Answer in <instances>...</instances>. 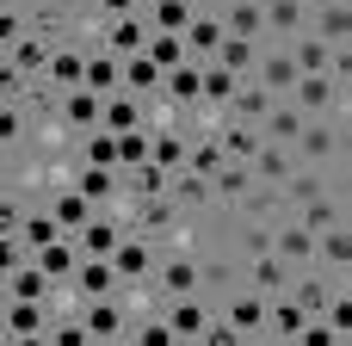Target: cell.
<instances>
[{
  "mask_svg": "<svg viewBox=\"0 0 352 346\" xmlns=\"http://www.w3.org/2000/svg\"><path fill=\"white\" fill-rule=\"evenodd\" d=\"M167 186H173V173H161L155 161H142V167L124 173V204H136V198H167ZM124 204H118V210H124Z\"/></svg>",
  "mask_w": 352,
  "mask_h": 346,
  "instance_id": "obj_33",
  "label": "cell"
},
{
  "mask_svg": "<svg viewBox=\"0 0 352 346\" xmlns=\"http://www.w3.org/2000/svg\"><path fill=\"white\" fill-rule=\"evenodd\" d=\"M19 241H25L31 254H43V248H56V241H62V223L50 217V198L25 210V229H19Z\"/></svg>",
  "mask_w": 352,
  "mask_h": 346,
  "instance_id": "obj_34",
  "label": "cell"
},
{
  "mask_svg": "<svg viewBox=\"0 0 352 346\" xmlns=\"http://www.w3.org/2000/svg\"><path fill=\"white\" fill-rule=\"evenodd\" d=\"M248 198H254V173H248L241 161H229V167L210 180V204H229V210H241Z\"/></svg>",
  "mask_w": 352,
  "mask_h": 346,
  "instance_id": "obj_32",
  "label": "cell"
},
{
  "mask_svg": "<svg viewBox=\"0 0 352 346\" xmlns=\"http://www.w3.org/2000/svg\"><path fill=\"white\" fill-rule=\"evenodd\" d=\"M56 43H62V37H50V31H31V37H19V43L6 50V62H12L25 80H43V74H50V56H56Z\"/></svg>",
  "mask_w": 352,
  "mask_h": 346,
  "instance_id": "obj_16",
  "label": "cell"
},
{
  "mask_svg": "<svg viewBox=\"0 0 352 346\" xmlns=\"http://www.w3.org/2000/svg\"><path fill=\"white\" fill-rule=\"evenodd\" d=\"M167 198H173V210H179V217H192V210H204V204H210V180H198V173H173Z\"/></svg>",
  "mask_w": 352,
  "mask_h": 346,
  "instance_id": "obj_40",
  "label": "cell"
},
{
  "mask_svg": "<svg viewBox=\"0 0 352 346\" xmlns=\"http://www.w3.org/2000/svg\"><path fill=\"white\" fill-rule=\"evenodd\" d=\"M0 346H50V334H37V340H0Z\"/></svg>",
  "mask_w": 352,
  "mask_h": 346,
  "instance_id": "obj_54",
  "label": "cell"
},
{
  "mask_svg": "<svg viewBox=\"0 0 352 346\" xmlns=\"http://www.w3.org/2000/svg\"><path fill=\"white\" fill-rule=\"evenodd\" d=\"M291 155L309 161V167H328V161L340 167V155H346V130H340V118H334V124H328V118H309L303 136L291 142Z\"/></svg>",
  "mask_w": 352,
  "mask_h": 346,
  "instance_id": "obj_2",
  "label": "cell"
},
{
  "mask_svg": "<svg viewBox=\"0 0 352 346\" xmlns=\"http://www.w3.org/2000/svg\"><path fill=\"white\" fill-rule=\"evenodd\" d=\"M272 254H278L291 272H309V266H316V235H309L297 217H272Z\"/></svg>",
  "mask_w": 352,
  "mask_h": 346,
  "instance_id": "obj_10",
  "label": "cell"
},
{
  "mask_svg": "<svg viewBox=\"0 0 352 346\" xmlns=\"http://www.w3.org/2000/svg\"><path fill=\"white\" fill-rule=\"evenodd\" d=\"M291 105H297L303 118H328V111L340 118V111H346V93H340L328 74H297V87H291Z\"/></svg>",
  "mask_w": 352,
  "mask_h": 346,
  "instance_id": "obj_8",
  "label": "cell"
},
{
  "mask_svg": "<svg viewBox=\"0 0 352 346\" xmlns=\"http://www.w3.org/2000/svg\"><path fill=\"white\" fill-rule=\"evenodd\" d=\"M56 111H62V124L74 130V142H80V136H93V130L105 124V93L74 87V93H62V105H56Z\"/></svg>",
  "mask_w": 352,
  "mask_h": 346,
  "instance_id": "obj_13",
  "label": "cell"
},
{
  "mask_svg": "<svg viewBox=\"0 0 352 346\" xmlns=\"http://www.w3.org/2000/svg\"><path fill=\"white\" fill-rule=\"evenodd\" d=\"M340 217H346L340 192H334V198H309V204H297V223H303L309 235H322V229H328V223H340Z\"/></svg>",
  "mask_w": 352,
  "mask_h": 346,
  "instance_id": "obj_42",
  "label": "cell"
},
{
  "mask_svg": "<svg viewBox=\"0 0 352 346\" xmlns=\"http://www.w3.org/2000/svg\"><path fill=\"white\" fill-rule=\"evenodd\" d=\"M148 62H155L161 74H173L179 62H192V56H186V37H173V31H155V37H148Z\"/></svg>",
  "mask_w": 352,
  "mask_h": 346,
  "instance_id": "obj_44",
  "label": "cell"
},
{
  "mask_svg": "<svg viewBox=\"0 0 352 346\" xmlns=\"http://www.w3.org/2000/svg\"><path fill=\"white\" fill-rule=\"evenodd\" d=\"M309 25H316V37H322L328 50H352V12H346V0L316 6V12H309Z\"/></svg>",
  "mask_w": 352,
  "mask_h": 346,
  "instance_id": "obj_27",
  "label": "cell"
},
{
  "mask_svg": "<svg viewBox=\"0 0 352 346\" xmlns=\"http://www.w3.org/2000/svg\"><path fill=\"white\" fill-rule=\"evenodd\" d=\"M142 12H148V25H155V31H173V37H186V25H192L204 6H198V0H148Z\"/></svg>",
  "mask_w": 352,
  "mask_h": 346,
  "instance_id": "obj_35",
  "label": "cell"
},
{
  "mask_svg": "<svg viewBox=\"0 0 352 346\" xmlns=\"http://www.w3.org/2000/svg\"><path fill=\"white\" fill-rule=\"evenodd\" d=\"M266 310H272V297H260V291H248V285H235L229 297H217V316H223L235 334H248V340H266Z\"/></svg>",
  "mask_w": 352,
  "mask_h": 346,
  "instance_id": "obj_3",
  "label": "cell"
},
{
  "mask_svg": "<svg viewBox=\"0 0 352 346\" xmlns=\"http://www.w3.org/2000/svg\"><path fill=\"white\" fill-rule=\"evenodd\" d=\"M43 6H56V12H74V6H93V0H43Z\"/></svg>",
  "mask_w": 352,
  "mask_h": 346,
  "instance_id": "obj_53",
  "label": "cell"
},
{
  "mask_svg": "<svg viewBox=\"0 0 352 346\" xmlns=\"http://www.w3.org/2000/svg\"><path fill=\"white\" fill-rule=\"evenodd\" d=\"M130 235V223H124V210H99L80 235H74V248H80V260H111L118 254V241Z\"/></svg>",
  "mask_w": 352,
  "mask_h": 346,
  "instance_id": "obj_9",
  "label": "cell"
},
{
  "mask_svg": "<svg viewBox=\"0 0 352 346\" xmlns=\"http://www.w3.org/2000/svg\"><path fill=\"white\" fill-rule=\"evenodd\" d=\"M148 37H155V25H148V12H124V19H105L99 25V43L111 50V56H142L148 50Z\"/></svg>",
  "mask_w": 352,
  "mask_h": 346,
  "instance_id": "obj_7",
  "label": "cell"
},
{
  "mask_svg": "<svg viewBox=\"0 0 352 346\" xmlns=\"http://www.w3.org/2000/svg\"><path fill=\"white\" fill-rule=\"evenodd\" d=\"M118 155H124V173L142 167V161H148V130H124V136H118Z\"/></svg>",
  "mask_w": 352,
  "mask_h": 346,
  "instance_id": "obj_48",
  "label": "cell"
},
{
  "mask_svg": "<svg viewBox=\"0 0 352 346\" xmlns=\"http://www.w3.org/2000/svg\"><path fill=\"white\" fill-rule=\"evenodd\" d=\"M142 6H148V0H142Z\"/></svg>",
  "mask_w": 352,
  "mask_h": 346,
  "instance_id": "obj_57",
  "label": "cell"
},
{
  "mask_svg": "<svg viewBox=\"0 0 352 346\" xmlns=\"http://www.w3.org/2000/svg\"><path fill=\"white\" fill-rule=\"evenodd\" d=\"M155 297L161 303H173V297H198L204 291V266H198V248H161V260H155Z\"/></svg>",
  "mask_w": 352,
  "mask_h": 346,
  "instance_id": "obj_1",
  "label": "cell"
},
{
  "mask_svg": "<svg viewBox=\"0 0 352 346\" xmlns=\"http://www.w3.org/2000/svg\"><path fill=\"white\" fill-rule=\"evenodd\" d=\"M303 124H309V118H303V111H297L291 99H272V111H266L260 136H266V142H278V149H291V142L303 136Z\"/></svg>",
  "mask_w": 352,
  "mask_h": 346,
  "instance_id": "obj_30",
  "label": "cell"
},
{
  "mask_svg": "<svg viewBox=\"0 0 352 346\" xmlns=\"http://www.w3.org/2000/svg\"><path fill=\"white\" fill-rule=\"evenodd\" d=\"M155 260H161V248H155V241L124 235V241H118V254H111V272H118V285H148V279H155Z\"/></svg>",
  "mask_w": 352,
  "mask_h": 346,
  "instance_id": "obj_12",
  "label": "cell"
},
{
  "mask_svg": "<svg viewBox=\"0 0 352 346\" xmlns=\"http://www.w3.org/2000/svg\"><path fill=\"white\" fill-rule=\"evenodd\" d=\"M99 19H124V12H142V0H93Z\"/></svg>",
  "mask_w": 352,
  "mask_h": 346,
  "instance_id": "obj_52",
  "label": "cell"
},
{
  "mask_svg": "<svg viewBox=\"0 0 352 346\" xmlns=\"http://www.w3.org/2000/svg\"><path fill=\"white\" fill-rule=\"evenodd\" d=\"M161 316H167V328L179 334V346H198V334L217 322V297H173V303H161Z\"/></svg>",
  "mask_w": 352,
  "mask_h": 346,
  "instance_id": "obj_4",
  "label": "cell"
},
{
  "mask_svg": "<svg viewBox=\"0 0 352 346\" xmlns=\"http://www.w3.org/2000/svg\"><path fill=\"white\" fill-rule=\"evenodd\" d=\"M80 198H93L99 210H111V204H124V173H111V167H74V180H68Z\"/></svg>",
  "mask_w": 352,
  "mask_h": 346,
  "instance_id": "obj_18",
  "label": "cell"
},
{
  "mask_svg": "<svg viewBox=\"0 0 352 346\" xmlns=\"http://www.w3.org/2000/svg\"><path fill=\"white\" fill-rule=\"evenodd\" d=\"M99 130H111V136H124V130H148V105L136 99V93H111L105 99V124Z\"/></svg>",
  "mask_w": 352,
  "mask_h": 346,
  "instance_id": "obj_29",
  "label": "cell"
},
{
  "mask_svg": "<svg viewBox=\"0 0 352 346\" xmlns=\"http://www.w3.org/2000/svg\"><path fill=\"white\" fill-rule=\"evenodd\" d=\"M291 50V62H297V74H328V62H334V50L316 37V31H303V37H291L285 43Z\"/></svg>",
  "mask_w": 352,
  "mask_h": 346,
  "instance_id": "obj_37",
  "label": "cell"
},
{
  "mask_svg": "<svg viewBox=\"0 0 352 346\" xmlns=\"http://www.w3.org/2000/svg\"><path fill=\"white\" fill-rule=\"evenodd\" d=\"M19 37H31V19H25V0H0V43L12 50Z\"/></svg>",
  "mask_w": 352,
  "mask_h": 346,
  "instance_id": "obj_46",
  "label": "cell"
},
{
  "mask_svg": "<svg viewBox=\"0 0 352 346\" xmlns=\"http://www.w3.org/2000/svg\"><path fill=\"white\" fill-rule=\"evenodd\" d=\"M260 50H266V43H248V37H223V50H217V68H229L235 80H254V62H260Z\"/></svg>",
  "mask_w": 352,
  "mask_h": 346,
  "instance_id": "obj_36",
  "label": "cell"
},
{
  "mask_svg": "<svg viewBox=\"0 0 352 346\" xmlns=\"http://www.w3.org/2000/svg\"><path fill=\"white\" fill-rule=\"evenodd\" d=\"M210 136H217V149H223L229 161H241V167H248V161L260 155V130H254V124H235V118H217V124H210Z\"/></svg>",
  "mask_w": 352,
  "mask_h": 346,
  "instance_id": "obj_23",
  "label": "cell"
},
{
  "mask_svg": "<svg viewBox=\"0 0 352 346\" xmlns=\"http://www.w3.org/2000/svg\"><path fill=\"white\" fill-rule=\"evenodd\" d=\"M80 87H93V93H124V56H111L105 43H87V80Z\"/></svg>",
  "mask_w": 352,
  "mask_h": 346,
  "instance_id": "obj_21",
  "label": "cell"
},
{
  "mask_svg": "<svg viewBox=\"0 0 352 346\" xmlns=\"http://www.w3.org/2000/svg\"><path fill=\"white\" fill-rule=\"evenodd\" d=\"M80 80H87V37H62V43H56V56H50L43 87H50V93H74Z\"/></svg>",
  "mask_w": 352,
  "mask_h": 346,
  "instance_id": "obj_11",
  "label": "cell"
},
{
  "mask_svg": "<svg viewBox=\"0 0 352 346\" xmlns=\"http://www.w3.org/2000/svg\"><path fill=\"white\" fill-rule=\"evenodd\" d=\"M50 217L62 223V235H80V229L99 217V204H93V198H80L74 186H62V192H50Z\"/></svg>",
  "mask_w": 352,
  "mask_h": 346,
  "instance_id": "obj_24",
  "label": "cell"
},
{
  "mask_svg": "<svg viewBox=\"0 0 352 346\" xmlns=\"http://www.w3.org/2000/svg\"><path fill=\"white\" fill-rule=\"evenodd\" d=\"M74 310H80L87 334H93L99 346L130 340V310H124V297H93V303H74Z\"/></svg>",
  "mask_w": 352,
  "mask_h": 346,
  "instance_id": "obj_5",
  "label": "cell"
},
{
  "mask_svg": "<svg viewBox=\"0 0 352 346\" xmlns=\"http://www.w3.org/2000/svg\"><path fill=\"white\" fill-rule=\"evenodd\" d=\"M223 167H229V155L217 149V136H210V130H192V149H186V167H179V173H198V180H217Z\"/></svg>",
  "mask_w": 352,
  "mask_h": 346,
  "instance_id": "obj_31",
  "label": "cell"
},
{
  "mask_svg": "<svg viewBox=\"0 0 352 346\" xmlns=\"http://www.w3.org/2000/svg\"><path fill=\"white\" fill-rule=\"evenodd\" d=\"M266 6V43H291L309 31V6L303 0H260Z\"/></svg>",
  "mask_w": 352,
  "mask_h": 346,
  "instance_id": "obj_20",
  "label": "cell"
},
{
  "mask_svg": "<svg viewBox=\"0 0 352 346\" xmlns=\"http://www.w3.org/2000/svg\"><path fill=\"white\" fill-rule=\"evenodd\" d=\"M322 322H328V328H334L340 340H352V291H334V297H328Z\"/></svg>",
  "mask_w": 352,
  "mask_h": 346,
  "instance_id": "obj_47",
  "label": "cell"
},
{
  "mask_svg": "<svg viewBox=\"0 0 352 346\" xmlns=\"http://www.w3.org/2000/svg\"><path fill=\"white\" fill-rule=\"evenodd\" d=\"M111 346H136V340H111Z\"/></svg>",
  "mask_w": 352,
  "mask_h": 346,
  "instance_id": "obj_56",
  "label": "cell"
},
{
  "mask_svg": "<svg viewBox=\"0 0 352 346\" xmlns=\"http://www.w3.org/2000/svg\"><path fill=\"white\" fill-rule=\"evenodd\" d=\"M217 19H223V31H229V37L266 43V6H260V0H223V6H217Z\"/></svg>",
  "mask_w": 352,
  "mask_h": 346,
  "instance_id": "obj_19",
  "label": "cell"
},
{
  "mask_svg": "<svg viewBox=\"0 0 352 346\" xmlns=\"http://www.w3.org/2000/svg\"><path fill=\"white\" fill-rule=\"evenodd\" d=\"M266 111H272V93H266L260 80H241V93H235L229 118H235V124H254V130H260V124H266Z\"/></svg>",
  "mask_w": 352,
  "mask_h": 346,
  "instance_id": "obj_38",
  "label": "cell"
},
{
  "mask_svg": "<svg viewBox=\"0 0 352 346\" xmlns=\"http://www.w3.org/2000/svg\"><path fill=\"white\" fill-rule=\"evenodd\" d=\"M291 279H297V272H291L278 254H254V260H241V285H248V291H260V297H285V291H291Z\"/></svg>",
  "mask_w": 352,
  "mask_h": 346,
  "instance_id": "obj_15",
  "label": "cell"
},
{
  "mask_svg": "<svg viewBox=\"0 0 352 346\" xmlns=\"http://www.w3.org/2000/svg\"><path fill=\"white\" fill-rule=\"evenodd\" d=\"M80 161H87V167H111V173H124V155H118V136H111V130L80 136Z\"/></svg>",
  "mask_w": 352,
  "mask_h": 346,
  "instance_id": "obj_41",
  "label": "cell"
},
{
  "mask_svg": "<svg viewBox=\"0 0 352 346\" xmlns=\"http://www.w3.org/2000/svg\"><path fill=\"white\" fill-rule=\"evenodd\" d=\"M198 346H254V340H248V334H235V328H229V322L217 316V322H210V328L198 334Z\"/></svg>",
  "mask_w": 352,
  "mask_h": 346,
  "instance_id": "obj_49",
  "label": "cell"
},
{
  "mask_svg": "<svg viewBox=\"0 0 352 346\" xmlns=\"http://www.w3.org/2000/svg\"><path fill=\"white\" fill-rule=\"evenodd\" d=\"M316 272L334 279V285H346V272H352V229H346V217L328 223V229L316 235Z\"/></svg>",
  "mask_w": 352,
  "mask_h": 346,
  "instance_id": "obj_6",
  "label": "cell"
},
{
  "mask_svg": "<svg viewBox=\"0 0 352 346\" xmlns=\"http://www.w3.org/2000/svg\"><path fill=\"white\" fill-rule=\"evenodd\" d=\"M303 6H309V12H316V6H334V0H303Z\"/></svg>",
  "mask_w": 352,
  "mask_h": 346,
  "instance_id": "obj_55",
  "label": "cell"
},
{
  "mask_svg": "<svg viewBox=\"0 0 352 346\" xmlns=\"http://www.w3.org/2000/svg\"><path fill=\"white\" fill-rule=\"evenodd\" d=\"M235 93H241V80H235L229 68H217V62H204V105H198V111H210V118H229V105H235Z\"/></svg>",
  "mask_w": 352,
  "mask_h": 346,
  "instance_id": "obj_28",
  "label": "cell"
},
{
  "mask_svg": "<svg viewBox=\"0 0 352 346\" xmlns=\"http://www.w3.org/2000/svg\"><path fill=\"white\" fill-rule=\"evenodd\" d=\"M50 328H56L50 303H6V340H37Z\"/></svg>",
  "mask_w": 352,
  "mask_h": 346,
  "instance_id": "obj_26",
  "label": "cell"
},
{
  "mask_svg": "<svg viewBox=\"0 0 352 346\" xmlns=\"http://www.w3.org/2000/svg\"><path fill=\"white\" fill-rule=\"evenodd\" d=\"M50 346H99L87 334V322H80V310L68 303V310H56V328H50Z\"/></svg>",
  "mask_w": 352,
  "mask_h": 346,
  "instance_id": "obj_43",
  "label": "cell"
},
{
  "mask_svg": "<svg viewBox=\"0 0 352 346\" xmlns=\"http://www.w3.org/2000/svg\"><path fill=\"white\" fill-rule=\"evenodd\" d=\"M223 37H229V31H223V19H217V12L204 6V12H198V19L186 25V56H192V62H217Z\"/></svg>",
  "mask_w": 352,
  "mask_h": 346,
  "instance_id": "obj_22",
  "label": "cell"
},
{
  "mask_svg": "<svg viewBox=\"0 0 352 346\" xmlns=\"http://www.w3.org/2000/svg\"><path fill=\"white\" fill-rule=\"evenodd\" d=\"M37 266H43L56 285H74V272H80V248H74V235H62L56 248H43V254H37Z\"/></svg>",
  "mask_w": 352,
  "mask_h": 346,
  "instance_id": "obj_39",
  "label": "cell"
},
{
  "mask_svg": "<svg viewBox=\"0 0 352 346\" xmlns=\"http://www.w3.org/2000/svg\"><path fill=\"white\" fill-rule=\"evenodd\" d=\"M25 229V204H19V192H6L0 198V235H19Z\"/></svg>",
  "mask_w": 352,
  "mask_h": 346,
  "instance_id": "obj_51",
  "label": "cell"
},
{
  "mask_svg": "<svg viewBox=\"0 0 352 346\" xmlns=\"http://www.w3.org/2000/svg\"><path fill=\"white\" fill-rule=\"evenodd\" d=\"M130 340H136V346H179V334H173L167 316L155 310V316H136V322H130Z\"/></svg>",
  "mask_w": 352,
  "mask_h": 346,
  "instance_id": "obj_45",
  "label": "cell"
},
{
  "mask_svg": "<svg viewBox=\"0 0 352 346\" xmlns=\"http://www.w3.org/2000/svg\"><path fill=\"white\" fill-rule=\"evenodd\" d=\"M80 303H93V297H118L124 285H118V272H111V260H80V272H74V285H68Z\"/></svg>",
  "mask_w": 352,
  "mask_h": 346,
  "instance_id": "obj_25",
  "label": "cell"
},
{
  "mask_svg": "<svg viewBox=\"0 0 352 346\" xmlns=\"http://www.w3.org/2000/svg\"><path fill=\"white\" fill-rule=\"evenodd\" d=\"M291 346H352V340H340V334H334L328 322H303V334H297Z\"/></svg>",
  "mask_w": 352,
  "mask_h": 346,
  "instance_id": "obj_50",
  "label": "cell"
},
{
  "mask_svg": "<svg viewBox=\"0 0 352 346\" xmlns=\"http://www.w3.org/2000/svg\"><path fill=\"white\" fill-rule=\"evenodd\" d=\"M248 173H254V186H260V192H278V186H285V180H291V173H297V155H291V149H278V142H266V136H260V155H254V161H248Z\"/></svg>",
  "mask_w": 352,
  "mask_h": 346,
  "instance_id": "obj_17",
  "label": "cell"
},
{
  "mask_svg": "<svg viewBox=\"0 0 352 346\" xmlns=\"http://www.w3.org/2000/svg\"><path fill=\"white\" fill-rule=\"evenodd\" d=\"M254 80H260L272 99H291V87H297V62H291V50H285V43H266L260 62H254Z\"/></svg>",
  "mask_w": 352,
  "mask_h": 346,
  "instance_id": "obj_14",
  "label": "cell"
}]
</instances>
